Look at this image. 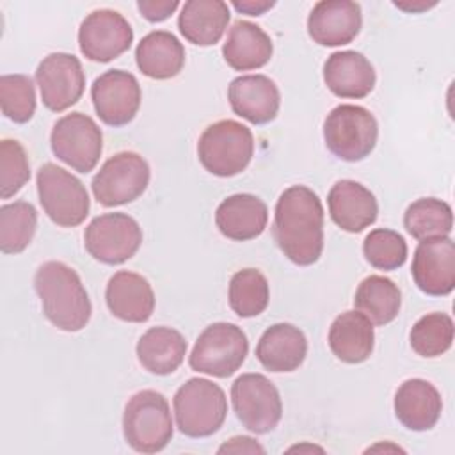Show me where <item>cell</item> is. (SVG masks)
<instances>
[{"label": "cell", "mask_w": 455, "mask_h": 455, "mask_svg": "<svg viewBox=\"0 0 455 455\" xmlns=\"http://www.w3.org/2000/svg\"><path fill=\"white\" fill-rule=\"evenodd\" d=\"M36 82L39 85L43 105L52 112H62L82 98L85 73L82 62L75 55L55 52L39 62Z\"/></svg>", "instance_id": "obj_14"}, {"label": "cell", "mask_w": 455, "mask_h": 455, "mask_svg": "<svg viewBox=\"0 0 455 455\" xmlns=\"http://www.w3.org/2000/svg\"><path fill=\"white\" fill-rule=\"evenodd\" d=\"M275 5V2H268V0H235L233 7L238 12L249 14V16H261L263 12H267L268 9H272Z\"/></svg>", "instance_id": "obj_40"}, {"label": "cell", "mask_w": 455, "mask_h": 455, "mask_svg": "<svg viewBox=\"0 0 455 455\" xmlns=\"http://www.w3.org/2000/svg\"><path fill=\"white\" fill-rule=\"evenodd\" d=\"M403 228L419 242L448 236L453 229L451 206L437 197L416 199L403 213Z\"/></svg>", "instance_id": "obj_31"}, {"label": "cell", "mask_w": 455, "mask_h": 455, "mask_svg": "<svg viewBox=\"0 0 455 455\" xmlns=\"http://www.w3.org/2000/svg\"><path fill=\"white\" fill-rule=\"evenodd\" d=\"M441 411V393L425 379H409L395 393V416L409 430H430L439 421Z\"/></svg>", "instance_id": "obj_22"}, {"label": "cell", "mask_w": 455, "mask_h": 455, "mask_svg": "<svg viewBox=\"0 0 455 455\" xmlns=\"http://www.w3.org/2000/svg\"><path fill=\"white\" fill-rule=\"evenodd\" d=\"M149 176V165L139 153L119 151L100 167L91 188L101 206H119L139 199L148 188Z\"/></svg>", "instance_id": "obj_9"}, {"label": "cell", "mask_w": 455, "mask_h": 455, "mask_svg": "<svg viewBox=\"0 0 455 455\" xmlns=\"http://www.w3.org/2000/svg\"><path fill=\"white\" fill-rule=\"evenodd\" d=\"M395 4V7H398V9H402V11H405V12H421V11H427V9H430V7H434L437 2H425V0H418V2H411V0H407V2H393Z\"/></svg>", "instance_id": "obj_41"}, {"label": "cell", "mask_w": 455, "mask_h": 455, "mask_svg": "<svg viewBox=\"0 0 455 455\" xmlns=\"http://www.w3.org/2000/svg\"><path fill=\"white\" fill-rule=\"evenodd\" d=\"M380 450H384V451H403L400 446H396V444H389V443H379V444H375V446L368 448L366 451H380Z\"/></svg>", "instance_id": "obj_42"}, {"label": "cell", "mask_w": 455, "mask_h": 455, "mask_svg": "<svg viewBox=\"0 0 455 455\" xmlns=\"http://www.w3.org/2000/svg\"><path fill=\"white\" fill-rule=\"evenodd\" d=\"M411 274L416 286L432 297L450 295L455 288V243L450 236L421 240L414 251Z\"/></svg>", "instance_id": "obj_16"}, {"label": "cell", "mask_w": 455, "mask_h": 455, "mask_svg": "<svg viewBox=\"0 0 455 455\" xmlns=\"http://www.w3.org/2000/svg\"><path fill=\"white\" fill-rule=\"evenodd\" d=\"M91 98L98 117L108 126H124L139 112L142 91L137 78L123 69H108L91 85Z\"/></svg>", "instance_id": "obj_15"}, {"label": "cell", "mask_w": 455, "mask_h": 455, "mask_svg": "<svg viewBox=\"0 0 455 455\" xmlns=\"http://www.w3.org/2000/svg\"><path fill=\"white\" fill-rule=\"evenodd\" d=\"M2 114L18 123H28L36 112V89L28 75L12 73L0 76Z\"/></svg>", "instance_id": "obj_35"}, {"label": "cell", "mask_w": 455, "mask_h": 455, "mask_svg": "<svg viewBox=\"0 0 455 455\" xmlns=\"http://www.w3.org/2000/svg\"><path fill=\"white\" fill-rule=\"evenodd\" d=\"M361 25V5L352 0L316 2L307 16V34L320 46H343L352 43Z\"/></svg>", "instance_id": "obj_17"}, {"label": "cell", "mask_w": 455, "mask_h": 455, "mask_svg": "<svg viewBox=\"0 0 455 455\" xmlns=\"http://www.w3.org/2000/svg\"><path fill=\"white\" fill-rule=\"evenodd\" d=\"M268 222V208L254 194H233L215 210L219 231L235 242H247L259 236Z\"/></svg>", "instance_id": "obj_23"}, {"label": "cell", "mask_w": 455, "mask_h": 455, "mask_svg": "<svg viewBox=\"0 0 455 455\" xmlns=\"http://www.w3.org/2000/svg\"><path fill=\"white\" fill-rule=\"evenodd\" d=\"M402 306L400 288L384 275L364 277L354 295V307L364 315L373 325H387L393 322Z\"/></svg>", "instance_id": "obj_30"}, {"label": "cell", "mask_w": 455, "mask_h": 455, "mask_svg": "<svg viewBox=\"0 0 455 455\" xmlns=\"http://www.w3.org/2000/svg\"><path fill=\"white\" fill-rule=\"evenodd\" d=\"M137 359L153 375H169L180 368L187 354L183 334L172 327H151L137 341Z\"/></svg>", "instance_id": "obj_29"}, {"label": "cell", "mask_w": 455, "mask_h": 455, "mask_svg": "<svg viewBox=\"0 0 455 455\" xmlns=\"http://www.w3.org/2000/svg\"><path fill=\"white\" fill-rule=\"evenodd\" d=\"M377 137V119L361 105H338L323 121V140L327 149L345 162L364 160L373 151Z\"/></svg>", "instance_id": "obj_6"}, {"label": "cell", "mask_w": 455, "mask_h": 455, "mask_svg": "<svg viewBox=\"0 0 455 455\" xmlns=\"http://www.w3.org/2000/svg\"><path fill=\"white\" fill-rule=\"evenodd\" d=\"M178 5H180L178 0H139L137 2L139 12L151 23L167 20L178 9Z\"/></svg>", "instance_id": "obj_38"}, {"label": "cell", "mask_w": 455, "mask_h": 455, "mask_svg": "<svg viewBox=\"0 0 455 455\" xmlns=\"http://www.w3.org/2000/svg\"><path fill=\"white\" fill-rule=\"evenodd\" d=\"M172 418L167 398L155 389L137 391L124 405L123 435L139 453H158L172 439Z\"/></svg>", "instance_id": "obj_3"}, {"label": "cell", "mask_w": 455, "mask_h": 455, "mask_svg": "<svg viewBox=\"0 0 455 455\" xmlns=\"http://www.w3.org/2000/svg\"><path fill=\"white\" fill-rule=\"evenodd\" d=\"M272 231L291 263H316L323 251V206L316 192L306 185L288 187L275 203Z\"/></svg>", "instance_id": "obj_1"}, {"label": "cell", "mask_w": 455, "mask_h": 455, "mask_svg": "<svg viewBox=\"0 0 455 455\" xmlns=\"http://www.w3.org/2000/svg\"><path fill=\"white\" fill-rule=\"evenodd\" d=\"M363 254L366 261L379 270H396L407 259V243L400 233L377 228L366 235Z\"/></svg>", "instance_id": "obj_36"}, {"label": "cell", "mask_w": 455, "mask_h": 455, "mask_svg": "<svg viewBox=\"0 0 455 455\" xmlns=\"http://www.w3.org/2000/svg\"><path fill=\"white\" fill-rule=\"evenodd\" d=\"M37 196L48 219L60 228H75L89 215L91 201L84 183L69 171L46 162L37 171Z\"/></svg>", "instance_id": "obj_7"}, {"label": "cell", "mask_w": 455, "mask_h": 455, "mask_svg": "<svg viewBox=\"0 0 455 455\" xmlns=\"http://www.w3.org/2000/svg\"><path fill=\"white\" fill-rule=\"evenodd\" d=\"M455 336V325L446 313H427L409 332L411 348L421 357H439L450 350Z\"/></svg>", "instance_id": "obj_34"}, {"label": "cell", "mask_w": 455, "mask_h": 455, "mask_svg": "<svg viewBox=\"0 0 455 455\" xmlns=\"http://www.w3.org/2000/svg\"><path fill=\"white\" fill-rule=\"evenodd\" d=\"M37 228V212L27 201L7 203L0 208V251L20 254L32 242Z\"/></svg>", "instance_id": "obj_32"}, {"label": "cell", "mask_w": 455, "mask_h": 455, "mask_svg": "<svg viewBox=\"0 0 455 455\" xmlns=\"http://www.w3.org/2000/svg\"><path fill=\"white\" fill-rule=\"evenodd\" d=\"M252 155V132L235 119H222L206 126L197 140L199 162L213 176L240 174L251 164Z\"/></svg>", "instance_id": "obj_5"}, {"label": "cell", "mask_w": 455, "mask_h": 455, "mask_svg": "<svg viewBox=\"0 0 455 455\" xmlns=\"http://www.w3.org/2000/svg\"><path fill=\"white\" fill-rule=\"evenodd\" d=\"M331 352L347 364L364 363L375 345L373 323L359 311H345L334 318L329 329Z\"/></svg>", "instance_id": "obj_27"}, {"label": "cell", "mask_w": 455, "mask_h": 455, "mask_svg": "<svg viewBox=\"0 0 455 455\" xmlns=\"http://www.w3.org/2000/svg\"><path fill=\"white\" fill-rule=\"evenodd\" d=\"M172 407L180 432L194 439L215 434L228 416L224 389L201 377H192L178 387Z\"/></svg>", "instance_id": "obj_4"}, {"label": "cell", "mask_w": 455, "mask_h": 455, "mask_svg": "<svg viewBox=\"0 0 455 455\" xmlns=\"http://www.w3.org/2000/svg\"><path fill=\"white\" fill-rule=\"evenodd\" d=\"M229 16V5L222 0H188L178 14V28L188 43L212 46L224 36Z\"/></svg>", "instance_id": "obj_26"}, {"label": "cell", "mask_w": 455, "mask_h": 455, "mask_svg": "<svg viewBox=\"0 0 455 455\" xmlns=\"http://www.w3.org/2000/svg\"><path fill=\"white\" fill-rule=\"evenodd\" d=\"M217 453H236V455H240V453H251V455L261 453V455H265L267 450L256 439H252L249 435H235L229 441H226L224 444H220Z\"/></svg>", "instance_id": "obj_39"}, {"label": "cell", "mask_w": 455, "mask_h": 455, "mask_svg": "<svg viewBox=\"0 0 455 455\" xmlns=\"http://www.w3.org/2000/svg\"><path fill=\"white\" fill-rule=\"evenodd\" d=\"M135 62L142 75L153 80H169L180 75L185 66V48L167 30L146 34L135 48Z\"/></svg>", "instance_id": "obj_28"}, {"label": "cell", "mask_w": 455, "mask_h": 455, "mask_svg": "<svg viewBox=\"0 0 455 455\" xmlns=\"http://www.w3.org/2000/svg\"><path fill=\"white\" fill-rule=\"evenodd\" d=\"M375 80L371 62L354 50L334 52L323 64V82L338 98H364L373 91Z\"/></svg>", "instance_id": "obj_21"}, {"label": "cell", "mask_w": 455, "mask_h": 455, "mask_svg": "<svg viewBox=\"0 0 455 455\" xmlns=\"http://www.w3.org/2000/svg\"><path fill=\"white\" fill-rule=\"evenodd\" d=\"M247 352L249 341L238 325L215 322L199 334L188 364L194 371L226 379L243 364Z\"/></svg>", "instance_id": "obj_8"}, {"label": "cell", "mask_w": 455, "mask_h": 455, "mask_svg": "<svg viewBox=\"0 0 455 455\" xmlns=\"http://www.w3.org/2000/svg\"><path fill=\"white\" fill-rule=\"evenodd\" d=\"M288 451H290V453H291V451H299V453H302V451H320V453H323V448L315 446V444H297V446L288 448Z\"/></svg>", "instance_id": "obj_43"}, {"label": "cell", "mask_w": 455, "mask_h": 455, "mask_svg": "<svg viewBox=\"0 0 455 455\" xmlns=\"http://www.w3.org/2000/svg\"><path fill=\"white\" fill-rule=\"evenodd\" d=\"M231 403L240 423L254 434L272 432L283 416L277 387L261 373H243L231 386Z\"/></svg>", "instance_id": "obj_11"}, {"label": "cell", "mask_w": 455, "mask_h": 455, "mask_svg": "<svg viewBox=\"0 0 455 455\" xmlns=\"http://www.w3.org/2000/svg\"><path fill=\"white\" fill-rule=\"evenodd\" d=\"M332 222L347 233H361L377 220L379 204L375 196L359 181L339 180L327 196Z\"/></svg>", "instance_id": "obj_20"}, {"label": "cell", "mask_w": 455, "mask_h": 455, "mask_svg": "<svg viewBox=\"0 0 455 455\" xmlns=\"http://www.w3.org/2000/svg\"><path fill=\"white\" fill-rule=\"evenodd\" d=\"M229 306L240 318L261 315L270 300L267 277L258 268H242L229 281Z\"/></svg>", "instance_id": "obj_33"}, {"label": "cell", "mask_w": 455, "mask_h": 455, "mask_svg": "<svg viewBox=\"0 0 455 455\" xmlns=\"http://www.w3.org/2000/svg\"><path fill=\"white\" fill-rule=\"evenodd\" d=\"M228 100L233 112L252 124H267L275 119L281 94L267 75L236 76L228 87Z\"/></svg>", "instance_id": "obj_18"}, {"label": "cell", "mask_w": 455, "mask_h": 455, "mask_svg": "<svg viewBox=\"0 0 455 455\" xmlns=\"http://www.w3.org/2000/svg\"><path fill=\"white\" fill-rule=\"evenodd\" d=\"M34 288L44 316L60 331H82L92 313L80 275L62 261L43 263L34 275Z\"/></svg>", "instance_id": "obj_2"}, {"label": "cell", "mask_w": 455, "mask_h": 455, "mask_svg": "<svg viewBox=\"0 0 455 455\" xmlns=\"http://www.w3.org/2000/svg\"><path fill=\"white\" fill-rule=\"evenodd\" d=\"M274 53L270 36L256 23L238 20L231 25L222 46L224 60L235 71H251L263 68Z\"/></svg>", "instance_id": "obj_25"}, {"label": "cell", "mask_w": 455, "mask_h": 455, "mask_svg": "<svg viewBox=\"0 0 455 455\" xmlns=\"http://www.w3.org/2000/svg\"><path fill=\"white\" fill-rule=\"evenodd\" d=\"M50 146L59 160L87 174L101 156L103 133L92 117L82 112H71L53 124Z\"/></svg>", "instance_id": "obj_10"}, {"label": "cell", "mask_w": 455, "mask_h": 455, "mask_svg": "<svg viewBox=\"0 0 455 455\" xmlns=\"http://www.w3.org/2000/svg\"><path fill=\"white\" fill-rule=\"evenodd\" d=\"M307 355V339L293 323H274L259 338L256 357L274 373L295 371Z\"/></svg>", "instance_id": "obj_24"}, {"label": "cell", "mask_w": 455, "mask_h": 455, "mask_svg": "<svg viewBox=\"0 0 455 455\" xmlns=\"http://www.w3.org/2000/svg\"><path fill=\"white\" fill-rule=\"evenodd\" d=\"M133 41L128 20L114 9H96L85 16L78 28V46L85 59L110 62L124 53Z\"/></svg>", "instance_id": "obj_13"}, {"label": "cell", "mask_w": 455, "mask_h": 455, "mask_svg": "<svg viewBox=\"0 0 455 455\" xmlns=\"http://www.w3.org/2000/svg\"><path fill=\"white\" fill-rule=\"evenodd\" d=\"M30 180V164L25 148L14 139L0 142V196L9 199Z\"/></svg>", "instance_id": "obj_37"}, {"label": "cell", "mask_w": 455, "mask_h": 455, "mask_svg": "<svg viewBox=\"0 0 455 455\" xmlns=\"http://www.w3.org/2000/svg\"><path fill=\"white\" fill-rule=\"evenodd\" d=\"M84 243L96 261L121 265L139 251L142 243V229L128 213H103L94 217L85 228Z\"/></svg>", "instance_id": "obj_12"}, {"label": "cell", "mask_w": 455, "mask_h": 455, "mask_svg": "<svg viewBox=\"0 0 455 455\" xmlns=\"http://www.w3.org/2000/svg\"><path fill=\"white\" fill-rule=\"evenodd\" d=\"M108 311L130 323L148 322L155 311V291L146 277L130 270L116 272L105 288Z\"/></svg>", "instance_id": "obj_19"}]
</instances>
